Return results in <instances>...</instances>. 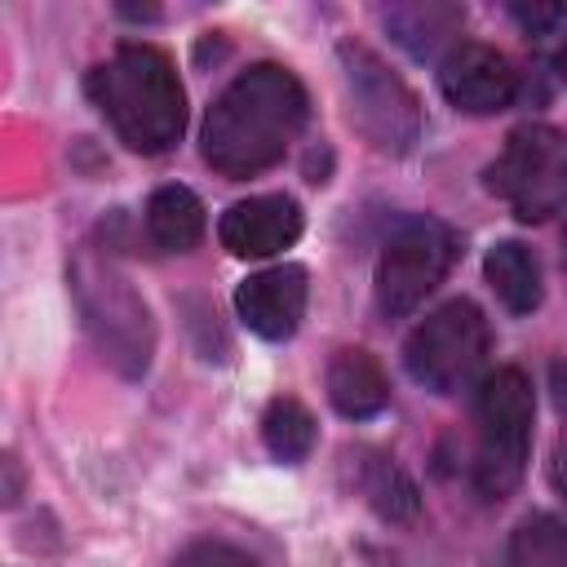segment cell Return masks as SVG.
Here are the masks:
<instances>
[{
	"mask_svg": "<svg viewBox=\"0 0 567 567\" xmlns=\"http://www.w3.org/2000/svg\"><path fill=\"white\" fill-rule=\"evenodd\" d=\"M306 89L288 66L257 62L239 71L204 120V159L221 177H257L284 159L306 128Z\"/></svg>",
	"mask_w": 567,
	"mask_h": 567,
	"instance_id": "6da1fadb",
	"label": "cell"
},
{
	"mask_svg": "<svg viewBox=\"0 0 567 567\" xmlns=\"http://www.w3.org/2000/svg\"><path fill=\"white\" fill-rule=\"evenodd\" d=\"M84 89L124 146L142 155H159L177 146L186 128V93L164 49L120 44L106 62L89 71Z\"/></svg>",
	"mask_w": 567,
	"mask_h": 567,
	"instance_id": "7a4b0ae2",
	"label": "cell"
},
{
	"mask_svg": "<svg viewBox=\"0 0 567 567\" xmlns=\"http://www.w3.org/2000/svg\"><path fill=\"white\" fill-rule=\"evenodd\" d=\"M71 292H75L84 332L93 337L102 359L128 381L142 377L155 354V323L133 279L106 252L84 244L71 257Z\"/></svg>",
	"mask_w": 567,
	"mask_h": 567,
	"instance_id": "3957f363",
	"label": "cell"
},
{
	"mask_svg": "<svg viewBox=\"0 0 567 567\" xmlns=\"http://www.w3.org/2000/svg\"><path fill=\"white\" fill-rule=\"evenodd\" d=\"M532 381L518 368H496L478 385L474 403V487L501 501L518 487L532 443Z\"/></svg>",
	"mask_w": 567,
	"mask_h": 567,
	"instance_id": "277c9868",
	"label": "cell"
},
{
	"mask_svg": "<svg viewBox=\"0 0 567 567\" xmlns=\"http://www.w3.org/2000/svg\"><path fill=\"white\" fill-rule=\"evenodd\" d=\"M341 84L350 102V124L381 151V155H408L421 137V102L416 93L368 49L346 40L337 49Z\"/></svg>",
	"mask_w": 567,
	"mask_h": 567,
	"instance_id": "5b68a950",
	"label": "cell"
},
{
	"mask_svg": "<svg viewBox=\"0 0 567 567\" xmlns=\"http://www.w3.org/2000/svg\"><path fill=\"white\" fill-rule=\"evenodd\" d=\"M487 190L501 195L514 217L545 221L567 208V133L554 124H523L505 137V151L487 168Z\"/></svg>",
	"mask_w": 567,
	"mask_h": 567,
	"instance_id": "8992f818",
	"label": "cell"
},
{
	"mask_svg": "<svg viewBox=\"0 0 567 567\" xmlns=\"http://www.w3.org/2000/svg\"><path fill=\"white\" fill-rule=\"evenodd\" d=\"M456 257H461V235L447 221L439 217L403 221L377 257V306L390 319L412 315L447 279Z\"/></svg>",
	"mask_w": 567,
	"mask_h": 567,
	"instance_id": "52a82bcc",
	"label": "cell"
},
{
	"mask_svg": "<svg viewBox=\"0 0 567 567\" xmlns=\"http://www.w3.org/2000/svg\"><path fill=\"white\" fill-rule=\"evenodd\" d=\"M487 359V319L474 301L456 297L439 306L430 319L416 323V332L403 346V363L412 381H421L434 394H456L465 390Z\"/></svg>",
	"mask_w": 567,
	"mask_h": 567,
	"instance_id": "ba28073f",
	"label": "cell"
},
{
	"mask_svg": "<svg viewBox=\"0 0 567 567\" xmlns=\"http://www.w3.org/2000/svg\"><path fill=\"white\" fill-rule=\"evenodd\" d=\"M443 97L465 115H496L518 93V71L492 44H456L439 71Z\"/></svg>",
	"mask_w": 567,
	"mask_h": 567,
	"instance_id": "9c48e42d",
	"label": "cell"
},
{
	"mask_svg": "<svg viewBox=\"0 0 567 567\" xmlns=\"http://www.w3.org/2000/svg\"><path fill=\"white\" fill-rule=\"evenodd\" d=\"M217 235L235 257H270V252H284L288 244H297L301 208L288 195H252L221 213Z\"/></svg>",
	"mask_w": 567,
	"mask_h": 567,
	"instance_id": "30bf717a",
	"label": "cell"
},
{
	"mask_svg": "<svg viewBox=\"0 0 567 567\" xmlns=\"http://www.w3.org/2000/svg\"><path fill=\"white\" fill-rule=\"evenodd\" d=\"M306 270L301 266H270V270H257L239 284L235 292V306H239V319L266 337V341H284L297 332L301 315H306Z\"/></svg>",
	"mask_w": 567,
	"mask_h": 567,
	"instance_id": "8fae6325",
	"label": "cell"
},
{
	"mask_svg": "<svg viewBox=\"0 0 567 567\" xmlns=\"http://www.w3.org/2000/svg\"><path fill=\"white\" fill-rule=\"evenodd\" d=\"M328 399H332V408L341 416L368 421V416H377L390 403V381H385L381 363L368 350L346 346L328 363Z\"/></svg>",
	"mask_w": 567,
	"mask_h": 567,
	"instance_id": "7c38bea8",
	"label": "cell"
},
{
	"mask_svg": "<svg viewBox=\"0 0 567 567\" xmlns=\"http://www.w3.org/2000/svg\"><path fill=\"white\" fill-rule=\"evenodd\" d=\"M390 35L412 53V58H434L465 22L461 4H439V0H425V4H394L381 13Z\"/></svg>",
	"mask_w": 567,
	"mask_h": 567,
	"instance_id": "4fadbf2b",
	"label": "cell"
},
{
	"mask_svg": "<svg viewBox=\"0 0 567 567\" xmlns=\"http://www.w3.org/2000/svg\"><path fill=\"white\" fill-rule=\"evenodd\" d=\"M146 235L164 252H190L204 239V204L186 186H159L146 204Z\"/></svg>",
	"mask_w": 567,
	"mask_h": 567,
	"instance_id": "5bb4252c",
	"label": "cell"
},
{
	"mask_svg": "<svg viewBox=\"0 0 567 567\" xmlns=\"http://www.w3.org/2000/svg\"><path fill=\"white\" fill-rule=\"evenodd\" d=\"M483 270H487V284L496 288V297L505 301V310L532 315L540 306V266H536V257H532L527 244H518V239L496 244L487 252Z\"/></svg>",
	"mask_w": 567,
	"mask_h": 567,
	"instance_id": "9a60e30c",
	"label": "cell"
},
{
	"mask_svg": "<svg viewBox=\"0 0 567 567\" xmlns=\"http://www.w3.org/2000/svg\"><path fill=\"white\" fill-rule=\"evenodd\" d=\"M359 487L368 496V505L381 514V518H412L416 514V487L412 478L381 452H368L363 465H359Z\"/></svg>",
	"mask_w": 567,
	"mask_h": 567,
	"instance_id": "2e32d148",
	"label": "cell"
},
{
	"mask_svg": "<svg viewBox=\"0 0 567 567\" xmlns=\"http://www.w3.org/2000/svg\"><path fill=\"white\" fill-rule=\"evenodd\" d=\"M261 443L275 461H301L315 447V416L297 399H275L261 416Z\"/></svg>",
	"mask_w": 567,
	"mask_h": 567,
	"instance_id": "e0dca14e",
	"label": "cell"
},
{
	"mask_svg": "<svg viewBox=\"0 0 567 567\" xmlns=\"http://www.w3.org/2000/svg\"><path fill=\"white\" fill-rule=\"evenodd\" d=\"M509 567H567V523L527 514L509 536Z\"/></svg>",
	"mask_w": 567,
	"mask_h": 567,
	"instance_id": "ac0fdd59",
	"label": "cell"
},
{
	"mask_svg": "<svg viewBox=\"0 0 567 567\" xmlns=\"http://www.w3.org/2000/svg\"><path fill=\"white\" fill-rule=\"evenodd\" d=\"M173 567H261L252 554H244L239 545H226V540H199L190 545Z\"/></svg>",
	"mask_w": 567,
	"mask_h": 567,
	"instance_id": "d6986e66",
	"label": "cell"
},
{
	"mask_svg": "<svg viewBox=\"0 0 567 567\" xmlns=\"http://www.w3.org/2000/svg\"><path fill=\"white\" fill-rule=\"evenodd\" d=\"M509 13H514V22H518L523 31H532V35H545L549 27H558V22L567 18L563 4H509Z\"/></svg>",
	"mask_w": 567,
	"mask_h": 567,
	"instance_id": "ffe728a7",
	"label": "cell"
},
{
	"mask_svg": "<svg viewBox=\"0 0 567 567\" xmlns=\"http://www.w3.org/2000/svg\"><path fill=\"white\" fill-rule=\"evenodd\" d=\"M4 474H9V487H4V501H18V487H22V474H18V461L4 456Z\"/></svg>",
	"mask_w": 567,
	"mask_h": 567,
	"instance_id": "44dd1931",
	"label": "cell"
},
{
	"mask_svg": "<svg viewBox=\"0 0 567 567\" xmlns=\"http://www.w3.org/2000/svg\"><path fill=\"white\" fill-rule=\"evenodd\" d=\"M554 483H558L563 496H567V452H558V461H554Z\"/></svg>",
	"mask_w": 567,
	"mask_h": 567,
	"instance_id": "7402d4cb",
	"label": "cell"
},
{
	"mask_svg": "<svg viewBox=\"0 0 567 567\" xmlns=\"http://www.w3.org/2000/svg\"><path fill=\"white\" fill-rule=\"evenodd\" d=\"M554 66H558V80L567 84V35H563V44H558V58H554Z\"/></svg>",
	"mask_w": 567,
	"mask_h": 567,
	"instance_id": "603a6c76",
	"label": "cell"
},
{
	"mask_svg": "<svg viewBox=\"0 0 567 567\" xmlns=\"http://www.w3.org/2000/svg\"><path fill=\"white\" fill-rule=\"evenodd\" d=\"M563 270H567V230H563Z\"/></svg>",
	"mask_w": 567,
	"mask_h": 567,
	"instance_id": "cb8c5ba5",
	"label": "cell"
}]
</instances>
